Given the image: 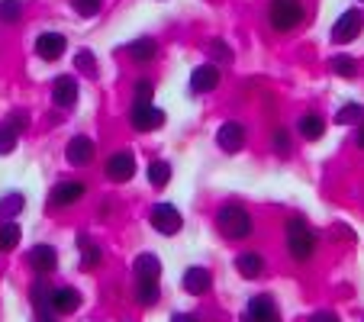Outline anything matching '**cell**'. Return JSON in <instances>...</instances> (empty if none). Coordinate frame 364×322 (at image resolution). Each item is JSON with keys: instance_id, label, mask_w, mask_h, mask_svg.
I'll return each instance as SVG.
<instances>
[{"instance_id": "4316f807", "label": "cell", "mask_w": 364, "mask_h": 322, "mask_svg": "<svg viewBox=\"0 0 364 322\" xmlns=\"http://www.w3.org/2000/svg\"><path fill=\"white\" fill-rule=\"evenodd\" d=\"M139 303L142 306H151V303H159V281H139Z\"/></svg>"}, {"instance_id": "3957f363", "label": "cell", "mask_w": 364, "mask_h": 322, "mask_svg": "<svg viewBox=\"0 0 364 322\" xmlns=\"http://www.w3.org/2000/svg\"><path fill=\"white\" fill-rule=\"evenodd\" d=\"M303 20V0H271V26L287 33Z\"/></svg>"}, {"instance_id": "836d02e7", "label": "cell", "mask_w": 364, "mask_h": 322, "mask_svg": "<svg viewBox=\"0 0 364 322\" xmlns=\"http://www.w3.org/2000/svg\"><path fill=\"white\" fill-rule=\"evenodd\" d=\"M274 151H277V155H287V151H290L287 129H277V132H274Z\"/></svg>"}, {"instance_id": "30bf717a", "label": "cell", "mask_w": 364, "mask_h": 322, "mask_svg": "<svg viewBox=\"0 0 364 322\" xmlns=\"http://www.w3.org/2000/svg\"><path fill=\"white\" fill-rule=\"evenodd\" d=\"M81 197H84V184H81V181H62L58 187H52L48 203H52V206H68V203H77Z\"/></svg>"}, {"instance_id": "e575fe53", "label": "cell", "mask_w": 364, "mask_h": 322, "mask_svg": "<svg viewBox=\"0 0 364 322\" xmlns=\"http://www.w3.org/2000/svg\"><path fill=\"white\" fill-rule=\"evenodd\" d=\"M151 87H155V84L151 81H139V87H136V100H151Z\"/></svg>"}, {"instance_id": "2e32d148", "label": "cell", "mask_w": 364, "mask_h": 322, "mask_svg": "<svg viewBox=\"0 0 364 322\" xmlns=\"http://www.w3.org/2000/svg\"><path fill=\"white\" fill-rule=\"evenodd\" d=\"M52 97H55L58 107H71V103L77 100V81L71 75L55 77V84H52Z\"/></svg>"}, {"instance_id": "cb8c5ba5", "label": "cell", "mask_w": 364, "mask_h": 322, "mask_svg": "<svg viewBox=\"0 0 364 322\" xmlns=\"http://www.w3.org/2000/svg\"><path fill=\"white\" fill-rule=\"evenodd\" d=\"M77 245H81V264L90 271V267H94L97 261H100V248H97L94 242L87 239V235H81V239H77Z\"/></svg>"}, {"instance_id": "9c48e42d", "label": "cell", "mask_w": 364, "mask_h": 322, "mask_svg": "<svg viewBox=\"0 0 364 322\" xmlns=\"http://www.w3.org/2000/svg\"><path fill=\"white\" fill-rule=\"evenodd\" d=\"M107 174H110V181H117V184L129 181L132 174H136V158H132V151H117V155L107 161Z\"/></svg>"}, {"instance_id": "6da1fadb", "label": "cell", "mask_w": 364, "mask_h": 322, "mask_svg": "<svg viewBox=\"0 0 364 322\" xmlns=\"http://www.w3.org/2000/svg\"><path fill=\"white\" fill-rule=\"evenodd\" d=\"M216 226H220V232L226 235V239H245V235L252 232V216H248L239 203H226L216 213Z\"/></svg>"}, {"instance_id": "5b68a950", "label": "cell", "mask_w": 364, "mask_h": 322, "mask_svg": "<svg viewBox=\"0 0 364 322\" xmlns=\"http://www.w3.org/2000/svg\"><path fill=\"white\" fill-rule=\"evenodd\" d=\"M151 226L159 229V232H165V235H174V232H181V213H178V206H171V203H159V206H151Z\"/></svg>"}, {"instance_id": "7402d4cb", "label": "cell", "mask_w": 364, "mask_h": 322, "mask_svg": "<svg viewBox=\"0 0 364 322\" xmlns=\"http://www.w3.org/2000/svg\"><path fill=\"white\" fill-rule=\"evenodd\" d=\"M149 181H151V187H165L168 181H171V165H168V161H151Z\"/></svg>"}, {"instance_id": "4fadbf2b", "label": "cell", "mask_w": 364, "mask_h": 322, "mask_svg": "<svg viewBox=\"0 0 364 322\" xmlns=\"http://www.w3.org/2000/svg\"><path fill=\"white\" fill-rule=\"evenodd\" d=\"M216 142H220L223 151H242L245 145V129L239 123H223L220 132H216Z\"/></svg>"}, {"instance_id": "ffe728a7", "label": "cell", "mask_w": 364, "mask_h": 322, "mask_svg": "<svg viewBox=\"0 0 364 322\" xmlns=\"http://www.w3.org/2000/svg\"><path fill=\"white\" fill-rule=\"evenodd\" d=\"M235 267H239V274H242V277L255 281V277H262V274H264V258H262V254H255V252H245V254H239Z\"/></svg>"}, {"instance_id": "8fae6325", "label": "cell", "mask_w": 364, "mask_h": 322, "mask_svg": "<svg viewBox=\"0 0 364 322\" xmlns=\"http://www.w3.org/2000/svg\"><path fill=\"white\" fill-rule=\"evenodd\" d=\"M65 158H68L71 165H90L94 161V142L87 136H75L65 149Z\"/></svg>"}, {"instance_id": "52a82bcc", "label": "cell", "mask_w": 364, "mask_h": 322, "mask_svg": "<svg viewBox=\"0 0 364 322\" xmlns=\"http://www.w3.org/2000/svg\"><path fill=\"white\" fill-rule=\"evenodd\" d=\"M242 322H281L277 319V306L271 296H252L245 309V319Z\"/></svg>"}, {"instance_id": "9a60e30c", "label": "cell", "mask_w": 364, "mask_h": 322, "mask_svg": "<svg viewBox=\"0 0 364 322\" xmlns=\"http://www.w3.org/2000/svg\"><path fill=\"white\" fill-rule=\"evenodd\" d=\"M210 284H213V274L206 271V267H187V274H184V290L193 296L206 294L210 290Z\"/></svg>"}, {"instance_id": "44dd1931", "label": "cell", "mask_w": 364, "mask_h": 322, "mask_svg": "<svg viewBox=\"0 0 364 322\" xmlns=\"http://www.w3.org/2000/svg\"><path fill=\"white\" fill-rule=\"evenodd\" d=\"M323 132H326V123H323L319 117H303V119H300V136H303V139L316 142V139H323Z\"/></svg>"}, {"instance_id": "5bb4252c", "label": "cell", "mask_w": 364, "mask_h": 322, "mask_svg": "<svg viewBox=\"0 0 364 322\" xmlns=\"http://www.w3.org/2000/svg\"><path fill=\"white\" fill-rule=\"evenodd\" d=\"M216 84H220V71H216V65H200V68H193V75H191L193 94H206V90H213Z\"/></svg>"}, {"instance_id": "f546056e", "label": "cell", "mask_w": 364, "mask_h": 322, "mask_svg": "<svg viewBox=\"0 0 364 322\" xmlns=\"http://www.w3.org/2000/svg\"><path fill=\"white\" fill-rule=\"evenodd\" d=\"M75 65H77V71H84L87 77H97V62H94V52H87V48H81L77 52V58H75Z\"/></svg>"}, {"instance_id": "83f0119b", "label": "cell", "mask_w": 364, "mask_h": 322, "mask_svg": "<svg viewBox=\"0 0 364 322\" xmlns=\"http://www.w3.org/2000/svg\"><path fill=\"white\" fill-rule=\"evenodd\" d=\"M23 16V4L20 0H0V20L4 23H16Z\"/></svg>"}, {"instance_id": "d6a6232c", "label": "cell", "mask_w": 364, "mask_h": 322, "mask_svg": "<svg viewBox=\"0 0 364 322\" xmlns=\"http://www.w3.org/2000/svg\"><path fill=\"white\" fill-rule=\"evenodd\" d=\"M7 126L16 132V136H20V132H26L29 117H26V113H23V110H16V113H10V117H7Z\"/></svg>"}, {"instance_id": "277c9868", "label": "cell", "mask_w": 364, "mask_h": 322, "mask_svg": "<svg viewBox=\"0 0 364 322\" xmlns=\"http://www.w3.org/2000/svg\"><path fill=\"white\" fill-rule=\"evenodd\" d=\"M129 117H132V126H136L139 132L159 129V126L165 123V113H161L151 100H136L132 103V110H129Z\"/></svg>"}, {"instance_id": "484cf974", "label": "cell", "mask_w": 364, "mask_h": 322, "mask_svg": "<svg viewBox=\"0 0 364 322\" xmlns=\"http://www.w3.org/2000/svg\"><path fill=\"white\" fill-rule=\"evenodd\" d=\"M23 206H26L23 193H10V197H0V216H16V213H23Z\"/></svg>"}, {"instance_id": "603a6c76", "label": "cell", "mask_w": 364, "mask_h": 322, "mask_svg": "<svg viewBox=\"0 0 364 322\" xmlns=\"http://www.w3.org/2000/svg\"><path fill=\"white\" fill-rule=\"evenodd\" d=\"M20 242V226L16 222H4L0 226V252H14Z\"/></svg>"}, {"instance_id": "d4e9b609", "label": "cell", "mask_w": 364, "mask_h": 322, "mask_svg": "<svg viewBox=\"0 0 364 322\" xmlns=\"http://www.w3.org/2000/svg\"><path fill=\"white\" fill-rule=\"evenodd\" d=\"M361 113H364L361 103H345L342 110L336 113V123L338 126H351V123H358V119H361Z\"/></svg>"}, {"instance_id": "ac0fdd59", "label": "cell", "mask_w": 364, "mask_h": 322, "mask_svg": "<svg viewBox=\"0 0 364 322\" xmlns=\"http://www.w3.org/2000/svg\"><path fill=\"white\" fill-rule=\"evenodd\" d=\"M155 55H159V42L151 39V36H142V39H132L129 42V58H136V62H155Z\"/></svg>"}, {"instance_id": "7c38bea8", "label": "cell", "mask_w": 364, "mask_h": 322, "mask_svg": "<svg viewBox=\"0 0 364 322\" xmlns=\"http://www.w3.org/2000/svg\"><path fill=\"white\" fill-rule=\"evenodd\" d=\"M29 264H33L39 274H52L58 264V252L52 245H36V248H29Z\"/></svg>"}, {"instance_id": "8992f818", "label": "cell", "mask_w": 364, "mask_h": 322, "mask_svg": "<svg viewBox=\"0 0 364 322\" xmlns=\"http://www.w3.org/2000/svg\"><path fill=\"white\" fill-rule=\"evenodd\" d=\"M361 26H364V16H361V10H348V14H342L336 20V26H332V42H351V39H358V33H361Z\"/></svg>"}, {"instance_id": "1f68e13d", "label": "cell", "mask_w": 364, "mask_h": 322, "mask_svg": "<svg viewBox=\"0 0 364 322\" xmlns=\"http://www.w3.org/2000/svg\"><path fill=\"white\" fill-rule=\"evenodd\" d=\"M71 7H75L77 16H97V10H100V0H71Z\"/></svg>"}, {"instance_id": "8d00e7d4", "label": "cell", "mask_w": 364, "mask_h": 322, "mask_svg": "<svg viewBox=\"0 0 364 322\" xmlns=\"http://www.w3.org/2000/svg\"><path fill=\"white\" fill-rule=\"evenodd\" d=\"M309 322H338L336 313H316V316H309Z\"/></svg>"}, {"instance_id": "4dcf8cb0", "label": "cell", "mask_w": 364, "mask_h": 322, "mask_svg": "<svg viewBox=\"0 0 364 322\" xmlns=\"http://www.w3.org/2000/svg\"><path fill=\"white\" fill-rule=\"evenodd\" d=\"M16 149V132L7 123H0V155H10Z\"/></svg>"}, {"instance_id": "ba28073f", "label": "cell", "mask_w": 364, "mask_h": 322, "mask_svg": "<svg viewBox=\"0 0 364 322\" xmlns=\"http://www.w3.org/2000/svg\"><path fill=\"white\" fill-rule=\"evenodd\" d=\"M65 48H68V42H65L62 33H42L39 39H36V55L46 58V62H55V58H62Z\"/></svg>"}, {"instance_id": "7a4b0ae2", "label": "cell", "mask_w": 364, "mask_h": 322, "mask_svg": "<svg viewBox=\"0 0 364 322\" xmlns=\"http://www.w3.org/2000/svg\"><path fill=\"white\" fill-rule=\"evenodd\" d=\"M287 245H290V254H294L296 261H309L313 258V252H316V232H313L303 220H290Z\"/></svg>"}, {"instance_id": "ab89813d", "label": "cell", "mask_w": 364, "mask_h": 322, "mask_svg": "<svg viewBox=\"0 0 364 322\" xmlns=\"http://www.w3.org/2000/svg\"><path fill=\"white\" fill-rule=\"evenodd\" d=\"M39 322H52V319H48V316H39Z\"/></svg>"}, {"instance_id": "f35d334b", "label": "cell", "mask_w": 364, "mask_h": 322, "mask_svg": "<svg viewBox=\"0 0 364 322\" xmlns=\"http://www.w3.org/2000/svg\"><path fill=\"white\" fill-rule=\"evenodd\" d=\"M358 145H361V149H364V126H361V129H358Z\"/></svg>"}, {"instance_id": "74e56055", "label": "cell", "mask_w": 364, "mask_h": 322, "mask_svg": "<svg viewBox=\"0 0 364 322\" xmlns=\"http://www.w3.org/2000/svg\"><path fill=\"white\" fill-rule=\"evenodd\" d=\"M171 322H197V319H193V316H187V313H178Z\"/></svg>"}, {"instance_id": "d590c367", "label": "cell", "mask_w": 364, "mask_h": 322, "mask_svg": "<svg viewBox=\"0 0 364 322\" xmlns=\"http://www.w3.org/2000/svg\"><path fill=\"white\" fill-rule=\"evenodd\" d=\"M216 52V55H220V62H229V58H232V52H229L226 45H223V42H213V45H210Z\"/></svg>"}, {"instance_id": "d6986e66", "label": "cell", "mask_w": 364, "mask_h": 322, "mask_svg": "<svg viewBox=\"0 0 364 322\" xmlns=\"http://www.w3.org/2000/svg\"><path fill=\"white\" fill-rule=\"evenodd\" d=\"M77 306H81V296H77V290H71V287L52 290V309H55V313H75Z\"/></svg>"}, {"instance_id": "e0dca14e", "label": "cell", "mask_w": 364, "mask_h": 322, "mask_svg": "<svg viewBox=\"0 0 364 322\" xmlns=\"http://www.w3.org/2000/svg\"><path fill=\"white\" fill-rule=\"evenodd\" d=\"M132 271H136V281H159L161 277V261L155 258V254H139L136 264H132Z\"/></svg>"}, {"instance_id": "f1b7e54d", "label": "cell", "mask_w": 364, "mask_h": 322, "mask_svg": "<svg viewBox=\"0 0 364 322\" xmlns=\"http://www.w3.org/2000/svg\"><path fill=\"white\" fill-rule=\"evenodd\" d=\"M332 71H336V75H342V77H355L358 75V65H355V58H351V55H336V58H332Z\"/></svg>"}]
</instances>
